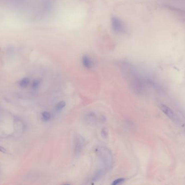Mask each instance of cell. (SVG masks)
I'll list each match as a JSON object with an SVG mask.
<instances>
[{"label":"cell","mask_w":185,"mask_h":185,"mask_svg":"<svg viewBox=\"0 0 185 185\" xmlns=\"http://www.w3.org/2000/svg\"><path fill=\"white\" fill-rule=\"evenodd\" d=\"M101 135L104 138H107L108 136V131L105 127L103 128L101 130Z\"/></svg>","instance_id":"obj_13"},{"label":"cell","mask_w":185,"mask_h":185,"mask_svg":"<svg viewBox=\"0 0 185 185\" xmlns=\"http://www.w3.org/2000/svg\"><path fill=\"white\" fill-rule=\"evenodd\" d=\"M82 62L84 67L87 69H90L93 66V61L92 59L87 55L83 56Z\"/></svg>","instance_id":"obj_5"},{"label":"cell","mask_w":185,"mask_h":185,"mask_svg":"<svg viewBox=\"0 0 185 185\" xmlns=\"http://www.w3.org/2000/svg\"><path fill=\"white\" fill-rule=\"evenodd\" d=\"M125 181V178H119V179H117L116 180H114L113 181V182L111 183V185H120V184H121L122 183H123Z\"/></svg>","instance_id":"obj_12"},{"label":"cell","mask_w":185,"mask_h":185,"mask_svg":"<svg viewBox=\"0 0 185 185\" xmlns=\"http://www.w3.org/2000/svg\"><path fill=\"white\" fill-rule=\"evenodd\" d=\"M66 106V104L64 101H61L59 102L55 106L56 111H60V110H62Z\"/></svg>","instance_id":"obj_9"},{"label":"cell","mask_w":185,"mask_h":185,"mask_svg":"<svg viewBox=\"0 0 185 185\" xmlns=\"http://www.w3.org/2000/svg\"><path fill=\"white\" fill-rule=\"evenodd\" d=\"M160 108L162 112L164 113L169 118L172 119V120H174V114L169 108L165 105H161L160 106Z\"/></svg>","instance_id":"obj_4"},{"label":"cell","mask_w":185,"mask_h":185,"mask_svg":"<svg viewBox=\"0 0 185 185\" xmlns=\"http://www.w3.org/2000/svg\"><path fill=\"white\" fill-rule=\"evenodd\" d=\"M104 174H105V171L103 170H100L97 171L93 178V180H94V181H96V180L100 179L102 177V176Z\"/></svg>","instance_id":"obj_10"},{"label":"cell","mask_w":185,"mask_h":185,"mask_svg":"<svg viewBox=\"0 0 185 185\" xmlns=\"http://www.w3.org/2000/svg\"><path fill=\"white\" fill-rule=\"evenodd\" d=\"M96 151L99 154L105 167L107 168H110L113 163V158L109 150L105 147H101L97 148Z\"/></svg>","instance_id":"obj_1"},{"label":"cell","mask_w":185,"mask_h":185,"mask_svg":"<svg viewBox=\"0 0 185 185\" xmlns=\"http://www.w3.org/2000/svg\"><path fill=\"white\" fill-rule=\"evenodd\" d=\"M30 84V79L28 78H24L21 80L19 83V85L21 88H26Z\"/></svg>","instance_id":"obj_7"},{"label":"cell","mask_w":185,"mask_h":185,"mask_svg":"<svg viewBox=\"0 0 185 185\" xmlns=\"http://www.w3.org/2000/svg\"><path fill=\"white\" fill-rule=\"evenodd\" d=\"M111 25L114 32L117 33H123L125 31V27L121 20L117 17H113L111 19Z\"/></svg>","instance_id":"obj_2"},{"label":"cell","mask_w":185,"mask_h":185,"mask_svg":"<svg viewBox=\"0 0 185 185\" xmlns=\"http://www.w3.org/2000/svg\"><path fill=\"white\" fill-rule=\"evenodd\" d=\"M84 148V140L82 138H77L75 143V153L76 155L81 153L82 149Z\"/></svg>","instance_id":"obj_3"},{"label":"cell","mask_w":185,"mask_h":185,"mask_svg":"<svg viewBox=\"0 0 185 185\" xmlns=\"http://www.w3.org/2000/svg\"><path fill=\"white\" fill-rule=\"evenodd\" d=\"M41 85V80L40 79H35L32 83V89L34 90H37Z\"/></svg>","instance_id":"obj_11"},{"label":"cell","mask_w":185,"mask_h":185,"mask_svg":"<svg viewBox=\"0 0 185 185\" xmlns=\"http://www.w3.org/2000/svg\"><path fill=\"white\" fill-rule=\"evenodd\" d=\"M42 120L44 122H48L50 120L52 116L50 114L48 111H44L41 114Z\"/></svg>","instance_id":"obj_8"},{"label":"cell","mask_w":185,"mask_h":185,"mask_svg":"<svg viewBox=\"0 0 185 185\" xmlns=\"http://www.w3.org/2000/svg\"><path fill=\"white\" fill-rule=\"evenodd\" d=\"M97 116L94 112H90L86 116V121L90 123H95L97 122Z\"/></svg>","instance_id":"obj_6"}]
</instances>
